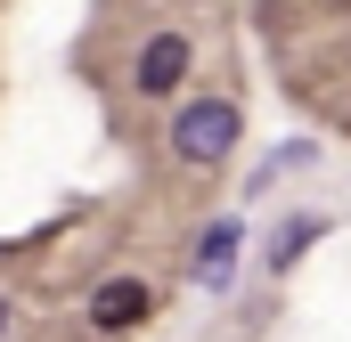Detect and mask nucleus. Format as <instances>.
Segmentation results:
<instances>
[{
    "mask_svg": "<svg viewBox=\"0 0 351 342\" xmlns=\"http://www.w3.org/2000/svg\"><path fill=\"white\" fill-rule=\"evenodd\" d=\"M237 131H245L237 98H188V106H172V155H180V163H196V171L229 163Z\"/></svg>",
    "mask_w": 351,
    "mask_h": 342,
    "instance_id": "f257e3e1",
    "label": "nucleus"
},
{
    "mask_svg": "<svg viewBox=\"0 0 351 342\" xmlns=\"http://www.w3.org/2000/svg\"><path fill=\"white\" fill-rule=\"evenodd\" d=\"M302 163H319V139H286L278 155H262V171H245V196H269L286 171H302Z\"/></svg>",
    "mask_w": 351,
    "mask_h": 342,
    "instance_id": "423d86ee",
    "label": "nucleus"
},
{
    "mask_svg": "<svg viewBox=\"0 0 351 342\" xmlns=\"http://www.w3.org/2000/svg\"><path fill=\"white\" fill-rule=\"evenodd\" d=\"M319 237H327V220H319V212H286V220L269 228V245H262V261H269V269H294V261L311 253Z\"/></svg>",
    "mask_w": 351,
    "mask_h": 342,
    "instance_id": "39448f33",
    "label": "nucleus"
},
{
    "mask_svg": "<svg viewBox=\"0 0 351 342\" xmlns=\"http://www.w3.org/2000/svg\"><path fill=\"white\" fill-rule=\"evenodd\" d=\"M188 49H196V41L172 33V25L147 33V49H139V66H131V90H139V98H172V90L188 82Z\"/></svg>",
    "mask_w": 351,
    "mask_h": 342,
    "instance_id": "f03ea898",
    "label": "nucleus"
},
{
    "mask_svg": "<svg viewBox=\"0 0 351 342\" xmlns=\"http://www.w3.org/2000/svg\"><path fill=\"white\" fill-rule=\"evenodd\" d=\"M0 334H8V293H0Z\"/></svg>",
    "mask_w": 351,
    "mask_h": 342,
    "instance_id": "0eeeda50",
    "label": "nucleus"
},
{
    "mask_svg": "<svg viewBox=\"0 0 351 342\" xmlns=\"http://www.w3.org/2000/svg\"><path fill=\"white\" fill-rule=\"evenodd\" d=\"M343 8H351V0H343Z\"/></svg>",
    "mask_w": 351,
    "mask_h": 342,
    "instance_id": "6e6552de",
    "label": "nucleus"
},
{
    "mask_svg": "<svg viewBox=\"0 0 351 342\" xmlns=\"http://www.w3.org/2000/svg\"><path fill=\"white\" fill-rule=\"evenodd\" d=\"M147 310H156V293H147L139 277H106V285L90 293V326H98V334H123V326H147Z\"/></svg>",
    "mask_w": 351,
    "mask_h": 342,
    "instance_id": "20e7f679",
    "label": "nucleus"
},
{
    "mask_svg": "<svg viewBox=\"0 0 351 342\" xmlns=\"http://www.w3.org/2000/svg\"><path fill=\"white\" fill-rule=\"evenodd\" d=\"M237 245H245L237 220H204V228H196V253H188V285H196V293H221L229 269H237Z\"/></svg>",
    "mask_w": 351,
    "mask_h": 342,
    "instance_id": "7ed1b4c3",
    "label": "nucleus"
}]
</instances>
